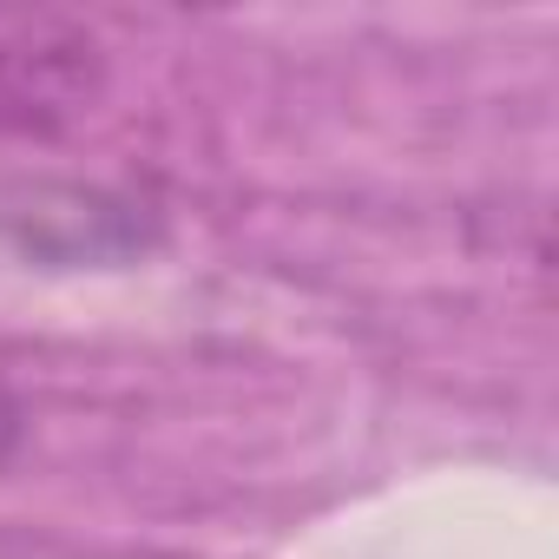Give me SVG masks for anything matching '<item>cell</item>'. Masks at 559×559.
I'll return each instance as SVG.
<instances>
[{"label":"cell","mask_w":559,"mask_h":559,"mask_svg":"<svg viewBox=\"0 0 559 559\" xmlns=\"http://www.w3.org/2000/svg\"><path fill=\"white\" fill-rule=\"evenodd\" d=\"M14 435H21V408L8 402V389H0V454L14 448Z\"/></svg>","instance_id":"obj_2"},{"label":"cell","mask_w":559,"mask_h":559,"mask_svg":"<svg viewBox=\"0 0 559 559\" xmlns=\"http://www.w3.org/2000/svg\"><path fill=\"white\" fill-rule=\"evenodd\" d=\"M106 86V47L53 8H0V132L73 126Z\"/></svg>","instance_id":"obj_1"}]
</instances>
